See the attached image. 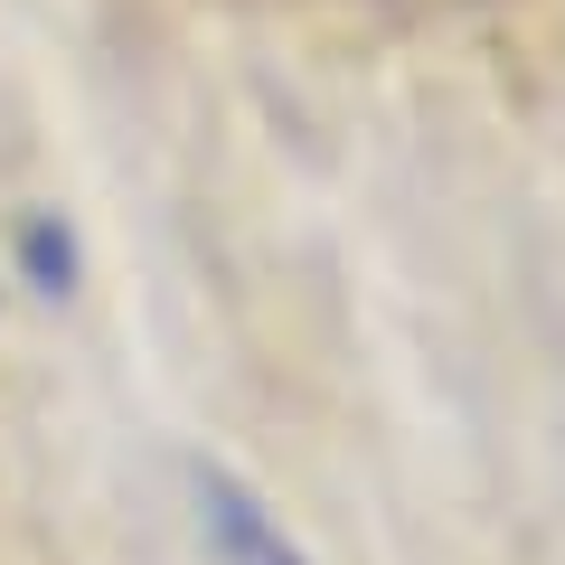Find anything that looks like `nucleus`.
<instances>
[{
	"label": "nucleus",
	"mask_w": 565,
	"mask_h": 565,
	"mask_svg": "<svg viewBox=\"0 0 565 565\" xmlns=\"http://www.w3.org/2000/svg\"><path fill=\"white\" fill-rule=\"evenodd\" d=\"M20 255H29V274H39V292H47V302H57L66 282H76V245H66V226L29 217V226H20Z\"/></svg>",
	"instance_id": "2"
},
{
	"label": "nucleus",
	"mask_w": 565,
	"mask_h": 565,
	"mask_svg": "<svg viewBox=\"0 0 565 565\" xmlns=\"http://www.w3.org/2000/svg\"><path fill=\"white\" fill-rule=\"evenodd\" d=\"M189 537H199V565H311L302 546L274 527V509L217 462L189 471Z\"/></svg>",
	"instance_id": "1"
}]
</instances>
